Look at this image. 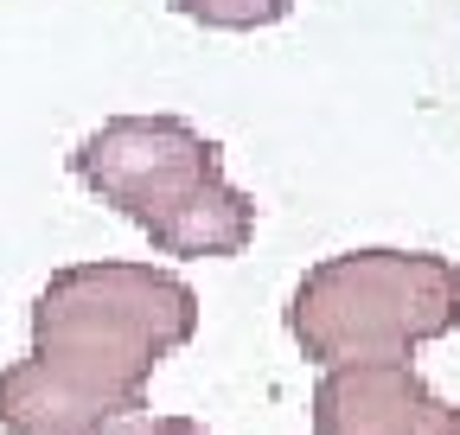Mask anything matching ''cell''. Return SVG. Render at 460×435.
<instances>
[{
	"mask_svg": "<svg viewBox=\"0 0 460 435\" xmlns=\"http://www.w3.org/2000/svg\"><path fill=\"white\" fill-rule=\"evenodd\" d=\"M172 13H186L211 32H256V26H275L295 13V0H166Z\"/></svg>",
	"mask_w": 460,
	"mask_h": 435,
	"instance_id": "obj_5",
	"label": "cell"
},
{
	"mask_svg": "<svg viewBox=\"0 0 460 435\" xmlns=\"http://www.w3.org/2000/svg\"><path fill=\"white\" fill-rule=\"evenodd\" d=\"M460 326V262L429 250H345L288 295V333L320 365L410 359Z\"/></svg>",
	"mask_w": 460,
	"mask_h": 435,
	"instance_id": "obj_3",
	"label": "cell"
},
{
	"mask_svg": "<svg viewBox=\"0 0 460 435\" xmlns=\"http://www.w3.org/2000/svg\"><path fill=\"white\" fill-rule=\"evenodd\" d=\"M71 173L166 256H243L256 237V199L186 116H115L71 147Z\"/></svg>",
	"mask_w": 460,
	"mask_h": 435,
	"instance_id": "obj_2",
	"label": "cell"
},
{
	"mask_svg": "<svg viewBox=\"0 0 460 435\" xmlns=\"http://www.w3.org/2000/svg\"><path fill=\"white\" fill-rule=\"evenodd\" d=\"M314 435H460V404L435 397L410 359H352L314 385Z\"/></svg>",
	"mask_w": 460,
	"mask_h": 435,
	"instance_id": "obj_4",
	"label": "cell"
},
{
	"mask_svg": "<svg viewBox=\"0 0 460 435\" xmlns=\"http://www.w3.org/2000/svg\"><path fill=\"white\" fill-rule=\"evenodd\" d=\"M109 435H211V429L192 422V416H128V422H115Z\"/></svg>",
	"mask_w": 460,
	"mask_h": 435,
	"instance_id": "obj_6",
	"label": "cell"
},
{
	"mask_svg": "<svg viewBox=\"0 0 460 435\" xmlns=\"http://www.w3.org/2000/svg\"><path fill=\"white\" fill-rule=\"evenodd\" d=\"M199 333V295L154 262H71L32 301V346L0 371L7 435H109Z\"/></svg>",
	"mask_w": 460,
	"mask_h": 435,
	"instance_id": "obj_1",
	"label": "cell"
}]
</instances>
